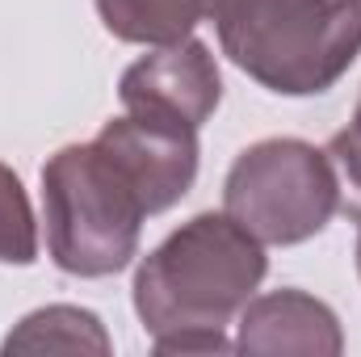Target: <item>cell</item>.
Masks as SVG:
<instances>
[{
  "label": "cell",
  "mask_w": 361,
  "mask_h": 357,
  "mask_svg": "<svg viewBox=\"0 0 361 357\" xmlns=\"http://www.w3.org/2000/svg\"><path fill=\"white\" fill-rule=\"evenodd\" d=\"M269 273L265 244L227 210H202L135 269V315L152 341L173 332H227Z\"/></svg>",
  "instance_id": "obj_1"
},
{
  "label": "cell",
  "mask_w": 361,
  "mask_h": 357,
  "mask_svg": "<svg viewBox=\"0 0 361 357\" xmlns=\"http://www.w3.org/2000/svg\"><path fill=\"white\" fill-rule=\"evenodd\" d=\"M223 55L281 97L328 92L361 55V0H210Z\"/></svg>",
  "instance_id": "obj_2"
},
{
  "label": "cell",
  "mask_w": 361,
  "mask_h": 357,
  "mask_svg": "<svg viewBox=\"0 0 361 357\" xmlns=\"http://www.w3.org/2000/svg\"><path fill=\"white\" fill-rule=\"evenodd\" d=\"M47 253L72 277H114L139 257L147 202L92 143H68L42 164Z\"/></svg>",
  "instance_id": "obj_3"
},
{
  "label": "cell",
  "mask_w": 361,
  "mask_h": 357,
  "mask_svg": "<svg viewBox=\"0 0 361 357\" xmlns=\"http://www.w3.org/2000/svg\"><path fill=\"white\" fill-rule=\"evenodd\" d=\"M341 177L315 143L261 139L235 156L223 181V210L261 244H302L341 210Z\"/></svg>",
  "instance_id": "obj_4"
},
{
  "label": "cell",
  "mask_w": 361,
  "mask_h": 357,
  "mask_svg": "<svg viewBox=\"0 0 361 357\" xmlns=\"http://www.w3.org/2000/svg\"><path fill=\"white\" fill-rule=\"evenodd\" d=\"M97 143L130 177L139 198L147 202V214L173 210L197 181L202 147H197L193 126H180L169 118H147V114H122L97 131Z\"/></svg>",
  "instance_id": "obj_5"
},
{
  "label": "cell",
  "mask_w": 361,
  "mask_h": 357,
  "mask_svg": "<svg viewBox=\"0 0 361 357\" xmlns=\"http://www.w3.org/2000/svg\"><path fill=\"white\" fill-rule=\"evenodd\" d=\"M118 97L126 114L169 118V122L202 131L223 101V76H219L210 47L197 38H185V42L156 47L152 55L135 59L118 80Z\"/></svg>",
  "instance_id": "obj_6"
},
{
  "label": "cell",
  "mask_w": 361,
  "mask_h": 357,
  "mask_svg": "<svg viewBox=\"0 0 361 357\" xmlns=\"http://www.w3.org/2000/svg\"><path fill=\"white\" fill-rule=\"evenodd\" d=\"M240 353H307V357H341L345 332L336 311L294 286H281L269 294H252L240 311L235 332Z\"/></svg>",
  "instance_id": "obj_7"
},
{
  "label": "cell",
  "mask_w": 361,
  "mask_h": 357,
  "mask_svg": "<svg viewBox=\"0 0 361 357\" xmlns=\"http://www.w3.org/2000/svg\"><path fill=\"white\" fill-rule=\"evenodd\" d=\"M206 13L210 0H97L101 25L118 42H135V47L185 42Z\"/></svg>",
  "instance_id": "obj_8"
},
{
  "label": "cell",
  "mask_w": 361,
  "mask_h": 357,
  "mask_svg": "<svg viewBox=\"0 0 361 357\" xmlns=\"http://www.w3.org/2000/svg\"><path fill=\"white\" fill-rule=\"evenodd\" d=\"M114 341L105 324L72 303L30 311L0 345V353H109Z\"/></svg>",
  "instance_id": "obj_9"
},
{
  "label": "cell",
  "mask_w": 361,
  "mask_h": 357,
  "mask_svg": "<svg viewBox=\"0 0 361 357\" xmlns=\"http://www.w3.org/2000/svg\"><path fill=\"white\" fill-rule=\"evenodd\" d=\"M38 261V219L21 177L0 164V265H34Z\"/></svg>",
  "instance_id": "obj_10"
},
{
  "label": "cell",
  "mask_w": 361,
  "mask_h": 357,
  "mask_svg": "<svg viewBox=\"0 0 361 357\" xmlns=\"http://www.w3.org/2000/svg\"><path fill=\"white\" fill-rule=\"evenodd\" d=\"M328 160H332V169L341 177V189L349 185L361 198V131H353V126L336 131L332 143H328Z\"/></svg>",
  "instance_id": "obj_11"
},
{
  "label": "cell",
  "mask_w": 361,
  "mask_h": 357,
  "mask_svg": "<svg viewBox=\"0 0 361 357\" xmlns=\"http://www.w3.org/2000/svg\"><path fill=\"white\" fill-rule=\"evenodd\" d=\"M152 349L156 353H231L235 341H227V332H202V328H193V332H173V337L152 341Z\"/></svg>",
  "instance_id": "obj_12"
},
{
  "label": "cell",
  "mask_w": 361,
  "mask_h": 357,
  "mask_svg": "<svg viewBox=\"0 0 361 357\" xmlns=\"http://www.w3.org/2000/svg\"><path fill=\"white\" fill-rule=\"evenodd\" d=\"M353 131H361V97H357V109H353V122H349Z\"/></svg>",
  "instance_id": "obj_13"
},
{
  "label": "cell",
  "mask_w": 361,
  "mask_h": 357,
  "mask_svg": "<svg viewBox=\"0 0 361 357\" xmlns=\"http://www.w3.org/2000/svg\"><path fill=\"white\" fill-rule=\"evenodd\" d=\"M357 273H361V231H357Z\"/></svg>",
  "instance_id": "obj_14"
}]
</instances>
